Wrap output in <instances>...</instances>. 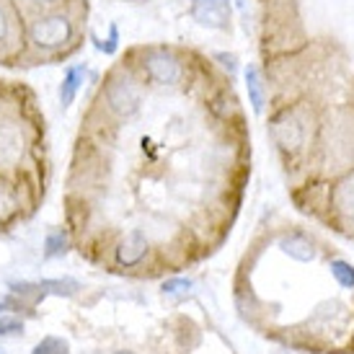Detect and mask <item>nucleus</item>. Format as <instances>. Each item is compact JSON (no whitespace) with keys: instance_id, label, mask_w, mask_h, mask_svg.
<instances>
[{"instance_id":"1","label":"nucleus","mask_w":354,"mask_h":354,"mask_svg":"<svg viewBox=\"0 0 354 354\" xmlns=\"http://www.w3.org/2000/svg\"><path fill=\"white\" fill-rule=\"evenodd\" d=\"M29 44L37 52H44V55H57V52L68 50L75 34H78V26H75V16L70 13L68 8H44L37 10L29 21Z\"/></svg>"},{"instance_id":"2","label":"nucleus","mask_w":354,"mask_h":354,"mask_svg":"<svg viewBox=\"0 0 354 354\" xmlns=\"http://www.w3.org/2000/svg\"><path fill=\"white\" fill-rule=\"evenodd\" d=\"M104 99L111 114L117 117H132L142 104V86L129 75L127 70H114L104 86Z\"/></svg>"},{"instance_id":"3","label":"nucleus","mask_w":354,"mask_h":354,"mask_svg":"<svg viewBox=\"0 0 354 354\" xmlns=\"http://www.w3.org/2000/svg\"><path fill=\"white\" fill-rule=\"evenodd\" d=\"M24 150H26L24 124L8 111H0V171L19 166Z\"/></svg>"},{"instance_id":"4","label":"nucleus","mask_w":354,"mask_h":354,"mask_svg":"<svg viewBox=\"0 0 354 354\" xmlns=\"http://www.w3.org/2000/svg\"><path fill=\"white\" fill-rule=\"evenodd\" d=\"M192 16L207 29H225L230 21V0H194Z\"/></svg>"},{"instance_id":"5","label":"nucleus","mask_w":354,"mask_h":354,"mask_svg":"<svg viewBox=\"0 0 354 354\" xmlns=\"http://www.w3.org/2000/svg\"><path fill=\"white\" fill-rule=\"evenodd\" d=\"M145 70H148V75L158 83H163V86H171V83H176L181 78V68H178V62L171 55L166 52H153L148 55L145 59Z\"/></svg>"},{"instance_id":"6","label":"nucleus","mask_w":354,"mask_h":354,"mask_svg":"<svg viewBox=\"0 0 354 354\" xmlns=\"http://www.w3.org/2000/svg\"><path fill=\"white\" fill-rule=\"evenodd\" d=\"M148 254V238L145 233H140V230H132L127 236L119 241L117 246V261L122 266H135L140 264L142 259Z\"/></svg>"},{"instance_id":"7","label":"nucleus","mask_w":354,"mask_h":354,"mask_svg":"<svg viewBox=\"0 0 354 354\" xmlns=\"http://www.w3.org/2000/svg\"><path fill=\"white\" fill-rule=\"evenodd\" d=\"M86 73H88V68H86L83 62H78V65H70V68L65 70L62 83H59V104H62V106H70V104L75 101L78 91L83 88Z\"/></svg>"},{"instance_id":"8","label":"nucleus","mask_w":354,"mask_h":354,"mask_svg":"<svg viewBox=\"0 0 354 354\" xmlns=\"http://www.w3.org/2000/svg\"><path fill=\"white\" fill-rule=\"evenodd\" d=\"M279 248L285 251L287 256H292V259H297V261H313V246L305 241L303 236H290V238H282V243H279Z\"/></svg>"},{"instance_id":"9","label":"nucleus","mask_w":354,"mask_h":354,"mask_svg":"<svg viewBox=\"0 0 354 354\" xmlns=\"http://www.w3.org/2000/svg\"><path fill=\"white\" fill-rule=\"evenodd\" d=\"M246 86H248V96H251V104H254L256 111L264 109V78L256 65H248L246 68Z\"/></svg>"},{"instance_id":"10","label":"nucleus","mask_w":354,"mask_h":354,"mask_svg":"<svg viewBox=\"0 0 354 354\" xmlns=\"http://www.w3.org/2000/svg\"><path fill=\"white\" fill-rule=\"evenodd\" d=\"M274 138L282 148H297V142H300V127H297V122H292V119L277 122Z\"/></svg>"},{"instance_id":"11","label":"nucleus","mask_w":354,"mask_h":354,"mask_svg":"<svg viewBox=\"0 0 354 354\" xmlns=\"http://www.w3.org/2000/svg\"><path fill=\"white\" fill-rule=\"evenodd\" d=\"M10 295L21 297V305H37L44 297V290L34 282H10Z\"/></svg>"},{"instance_id":"12","label":"nucleus","mask_w":354,"mask_h":354,"mask_svg":"<svg viewBox=\"0 0 354 354\" xmlns=\"http://www.w3.org/2000/svg\"><path fill=\"white\" fill-rule=\"evenodd\" d=\"M39 287L44 290V295L47 292H52V295H75L80 290V282H75V279H70V277H65V279H41Z\"/></svg>"},{"instance_id":"13","label":"nucleus","mask_w":354,"mask_h":354,"mask_svg":"<svg viewBox=\"0 0 354 354\" xmlns=\"http://www.w3.org/2000/svg\"><path fill=\"white\" fill-rule=\"evenodd\" d=\"M16 212H19V202L13 197V192L0 181V225L10 223L16 217Z\"/></svg>"},{"instance_id":"14","label":"nucleus","mask_w":354,"mask_h":354,"mask_svg":"<svg viewBox=\"0 0 354 354\" xmlns=\"http://www.w3.org/2000/svg\"><path fill=\"white\" fill-rule=\"evenodd\" d=\"M31 354H70V344L62 336H44L39 344L31 349Z\"/></svg>"},{"instance_id":"15","label":"nucleus","mask_w":354,"mask_h":354,"mask_svg":"<svg viewBox=\"0 0 354 354\" xmlns=\"http://www.w3.org/2000/svg\"><path fill=\"white\" fill-rule=\"evenodd\" d=\"M68 251V233L62 230V227H55L50 236H47V241H44V254L50 256H59Z\"/></svg>"},{"instance_id":"16","label":"nucleus","mask_w":354,"mask_h":354,"mask_svg":"<svg viewBox=\"0 0 354 354\" xmlns=\"http://www.w3.org/2000/svg\"><path fill=\"white\" fill-rule=\"evenodd\" d=\"M331 272H334V277L344 287L354 285V266L352 264H346V261H334V264H331Z\"/></svg>"},{"instance_id":"17","label":"nucleus","mask_w":354,"mask_h":354,"mask_svg":"<svg viewBox=\"0 0 354 354\" xmlns=\"http://www.w3.org/2000/svg\"><path fill=\"white\" fill-rule=\"evenodd\" d=\"M24 331V321L13 315H0V336H13Z\"/></svg>"},{"instance_id":"18","label":"nucleus","mask_w":354,"mask_h":354,"mask_svg":"<svg viewBox=\"0 0 354 354\" xmlns=\"http://www.w3.org/2000/svg\"><path fill=\"white\" fill-rule=\"evenodd\" d=\"M10 41V13L6 8V3L0 0V47Z\"/></svg>"},{"instance_id":"19","label":"nucleus","mask_w":354,"mask_h":354,"mask_svg":"<svg viewBox=\"0 0 354 354\" xmlns=\"http://www.w3.org/2000/svg\"><path fill=\"white\" fill-rule=\"evenodd\" d=\"M189 290H192V282H189V279H168L166 285H163V292H166V295H187Z\"/></svg>"},{"instance_id":"20","label":"nucleus","mask_w":354,"mask_h":354,"mask_svg":"<svg viewBox=\"0 0 354 354\" xmlns=\"http://www.w3.org/2000/svg\"><path fill=\"white\" fill-rule=\"evenodd\" d=\"M342 205L349 215H354V181H349L344 189H342Z\"/></svg>"},{"instance_id":"21","label":"nucleus","mask_w":354,"mask_h":354,"mask_svg":"<svg viewBox=\"0 0 354 354\" xmlns=\"http://www.w3.org/2000/svg\"><path fill=\"white\" fill-rule=\"evenodd\" d=\"M31 8H37V10H44V8H55L57 3H62V0H26Z\"/></svg>"},{"instance_id":"22","label":"nucleus","mask_w":354,"mask_h":354,"mask_svg":"<svg viewBox=\"0 0 354 354\" xmlns=\"http://www.w3.org/2000/svg\"><path fill=\"white\" fill-rule=\"evenodd\" d=\"M6 308H8V303H0V313H3V310H6Z\"/></svg>"},{"instance_id":"23","label":"nucleus","mask_w":354,"mask_h":354,"mask_svg":"<svg viewBox=\"0 0 354 354\" xmlns=\"http://www.w3.org/2000/svg\"><path fill=\"white\" fill-rule=\"evenodd\" d=\"M117 354H135V352H127V349H124V352H117Z\"/></svg>"},{"instance_id":"24","label":"nucleus","mask_w":354,"mask_h":354,"mask_svg":"<svg viewBox=\"0 0 354 354\" xmlns=\"http://www.w3.org/2000/svg\"><path fill=\"white\" fill-rule=\"evenodd\" d=\"M0 354H3V349H0Z\"/></svg>"}]
</instances>
